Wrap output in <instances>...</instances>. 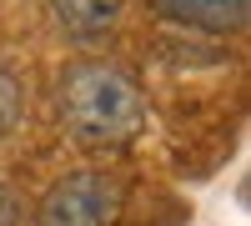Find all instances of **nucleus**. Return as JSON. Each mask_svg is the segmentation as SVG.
Returning <instances> with one entry per match:
<instances>
[{
    "label": "nucleus",
    "instance_id": "obj_1",
    "mask_svg": "<svg viewBox=\"0 0 251 226\" xmlns=\"http://www.w3.org/2000/svg\"><path fill=\"white\" fill-rule=\"evenodd\" d=\"M60 121L80 146L121 151L146 131V91L116 60H75L60 75Z\"/></svg>",
    "mask_w": 251,
    "mask_h": 226
},
{
    "label": "nucleus",
    "instance_id": "obj_4",
    "mask_svg": "<svg viewBox=\"0 0 251 226\" xmlns=\"http://www.w3.org/2000/svg\"><path fill=\"white\" fill-rule=\"evenodd\" d=\"M121 5L126 0H50V10L60 20V30L80 46H91V40H106L121 20Z\"/></svg>",
    "mask_w": 251,
    "mask_h": 226
},
{
    "label": "nucleus",
    "instance_id": "obj_6",
    "mask_svg": "<svg viewBox=\"0 0 251 226\" xmlns=\"http://www.w3.org/2000/svg\"><path fill=\"white\" fill-rule=\"evenodd\" d=\"M20 216H25V201L10 186H0V226H20Z\"/></svg>",
    "mask_w": 251,
    "mask_h": 226
},
{
    "label": "nucleus",
    "instance_id": "obj_5",
    "mask_svg": "<svg viewBox=\"0 0 251 226\" xmlns=\"http://www.w3.org/2000/svg\"><path fill=\"white\" fill-rule=\"evenodd\" d=\"M20 111H25V91H20L15 71L0 60V136H10L20 126Z\"/></svg>",
    "mask_w": 251,
    "mask_h": 226
},
{
    "label": "nucleus",
    "instance_id": "obj_2",
    "mask_svg": "<svg viewBox=\"0 0 251 226\" xmlns=\"http://www.w3.org/2000/svg\"><path fill=\"white\" fill-rule=\"evenodd\" d=\"M121 211V181L106 171H71L40 196L35 226H111Z\"/></svg>",
    "mask_w": 251,
    "mask_h": 226
},
{
    "label": "nucleus",
    "instance_id": "obj_3",
    "mask_svg": "<svg viewBox=\"0 0 251 226\" xmlns=\"http://www.w3.org/2000/svg\"><path fill=\"white\" fill-rule=\"evenodd\" d=\"M151 10L166 15L171 25L206 30V35H231L246 25L251 0H151Z\"/></svg>",
    "mask_w": 251,
    "mask_h": 226
}]
</instances>
